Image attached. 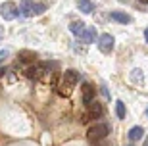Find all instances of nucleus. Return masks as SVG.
I'll return each mask as SVG.
<instances>
[{
  "label": "nucleus",
  "mask_w": 148,
  "mask_h": 146,
  "mask_svg": "<svg viewBox=\"0 0 148 146\" xmlns=\"http://www.w3.org/2000/svg\"><path fill=\"white\" fill-rule=\"evenodd\" d=\"M79 79H81V75H79V71L75 69H66L64 71V75H62V85L58 88H60V94H64V96H67L69 92H71V88L75 87L77 83H79Z\"/></svg>",
  "instance_id": "nucleus-1"
},
{
  "label": "nucleus",
  "mask_w": 148,
  "mask_h": 146,
  "mask_svg": "<svg viewBox=\"0 0 148 146\" xmlns=\"http://www.w3.org/2000/svg\"><path fill=\"white\" fill-rule=\"evenodd\" d=\"M108 135H110V125L108 123H96L87 131V138L90 142H98L102 138H106Z\"/></svg>",
  "instance_id": "nucleus-2"
},
{
  "label": "nucleus",
  "mask_w": 148,
  "mask_h": 146,
  "mask_svg": "<svg viewBox=\"0 0 148 146\" xmlns=\"http://www.w3.org/2000/svg\"><path fill=\"white\" fill-rule=\"evenodd\" d=\"M0 16H2V19H6V21H12V19H16V17L19 16V8H17L16 2L6 0V2L0 4Z\"/></svg>",
  "instance_id": "nucleus-3"
},
{
  "label": "nucleus",
  "mask_w": 148,
  "mask_h": 146,
  "mask_svg": "<svg viewBox=\"0 0 148 146\" xmlns=\"http://www.w3.org/2000/svg\"><path fill=\"white\" fill-rule=\"evenodd\" d=\"M104 115V106L98 102H90L88 104V112L81 117V123H87L88 119H98Z\"/></svg>",
  "instance_id": "nucleus-4"
},
{
  "label": "nucleus",
  "mask_w": 148,
  "mask_h": 146,
  "mask_svg": "<svg viewBox=\"0 0 148 146\" xmlns=\"http://www.w3.org/2000/svg\"><path fill=\"white\" fill-rule=\"evenodd\" d=\"M98 50L102 52V54H110L112 50H114V44H115V40H114V37H112L110 33H104V35H100L98 37Z\"/></svg>",
  "instance_id": "nucleus-5"
},
{
  "label": "nucleus",
  "mask_w": 148,
  "mask_h": 146,
  "mask_svg": "<svg viewBox=\"0 0 148 146\" xmlns=\"http://www.w3.org/2000/svg\"><path fill=\"white\" fill-rule=\"evenodd\" d=\"M50 64H33L31 67H27V71H25V75L29 77V79H42L44 73L48 71Z\"/></svg>",
  "instance_id": "nucleus-6"
},
{
  "label": "nucleus",
  "mask_w": 148,
  "mask_h": 146,
  "mask_svg": "<svg viewBox=\"0 0 148 146\" xmlns=\"http://www.w3.org/2000/svg\"><path fill=\"white\" fill-rule=\"evenodd\" d=\"M33 10H35V0H21V2H19V14H21L23 17L35 16Z\"/></svg>",
  "instance_id": "nucleus-7"
},
{
  "label": "nucleus",
  "mask_w": 148,
  "mask_h": 146,
  "mask_svg": "<svg viewBox=\"0 0 148 146\" xmlns=\"http://www.w3.org/2000/svg\"><path fill=\"white\" fill-rule=\"evenodd\" d=\"M81 94H83V102L90 104V102H92V98H94V94H96V88H94L90 83H85V85L81 87Z\"/></svg>",
  "instance_id": "nucleus-8"
},
{
  "label": "nucleus",
  "mask_w": 148,
  "mask_h": 146,
  "mask_svg": "<svg viewBox=\"0 0 148 146\" xmlns=\"http://www.w3.org/2000/svg\"><path fill=\"white\" fill-rule=\"evenodd\" d=\"M17 58H19L21 64H35V62H37V54H35L33 50H21V52L17 54Z\"/></svg>",
  "instance_id": "nucleus-9"
},
{
  "label": "nucleus",
  "mask_w": 148,
  "mask_h": 146,
  "mask_svg": "<svg viewBox=\"0 0 148 146\" xmlns=\"http://www.w3.org/2000/svg\"><path fill=\"white\" fill-rule=\"evenodd\" d=\"M110 17L114 19V21H117V23H131V16L129 14H125V12H117V10H114V12H110Z\"/></svg>",
  "instance_id": "nucleus-10"
},
{
  "label": "nucleus",
  "mask_w": 148,
  "mask_h": 146,
  "mask_svg": "<svg viewBox=\"0 0 148 146\" xmlns=\"http://www.w3.org/2000/svg\"><path fill=\"white\" fill-rule=\"evenodd\" d=\"M94 38H96V29L94 27H87L79 35V40L81 42H94Z\"/></svg>",
  "instance_id": "nucleus-11"
},
{
  "label": "nucleus",
  "mask_w": 148,
  "mask_h": 146,
  "mask_svg": "<svg viewBox=\"0 0 148 146\" xmlns=\"http://www.w3.org/2000/svg\"><path fill=\"white\" fill-rule=\"evenodd\" d=\"M85 29H87V25H85L83 21H71V23H69V31H71L73 35H77V37H79Z\"/></svg>",
  "instance_id": "nucleus-12"
},
{
  "label": "nucleus",
  "mask_w": 148,
  "mask_h": 146,
  "mask_svg": "<svg viewBox=\"0 0 148 146\" xmlns=\"http://www.w3.org/2000/svg\"><path fill=\"white\" fill-rule=\"evenodd\" d=\"M79 10L83 12V14H92L94 12V4L90 2V0H79Z\"/></svg>",
  "instance_id": "nucleus-13"
},
{
  "label": "nucleus",
  "mask_w": 148,
  "mask_h": 146,
  "mask_svg": "<svg viewBox=\"0 0 148 146\" xmlns=\"http://www.w3.org/2000/svg\"><path fill=\"white\" fill-rule=\"evenodd\" d=\"M143 135H144V129H143V127H138V125H137V127H133V129L129 131V138H131L133 142H135V141H140V138H143Z\"/></svg>",
  "instance_id": "nucleus-14"
},
{
  "label": "nucleus",
  "mask_w": 148,
  "mask_h": 146,
  "mask_svg": "<svg viewBox=\"0 0 148 146\" xmlns=\"http://www.w3.org/2000/svg\"><path fill=\"white\" fill-rule=\"evenodd\" d=\"M115 115H117L119 119H125V104L121 102V100L115 102Z\"/></svg>",
  "instance_id": "nucleus-15"
},
{
  "label": "nucleus",
  "mask_w": 148,
  "mask_h": 146,
  "mask_svg": "<svg viewBox=\"0 0 148 146\" xmlns=\"http://www.w3.org/2000/svg\"><path fill=\"white\" fill-rule=\"evenodd\" d=\"M44 12H46V4H42V2H35V10H33L35 16H40V14H44Z\"/></svg>",
  "instance_id": "nucleus-16"
},
{
  "label": "nucleus",
  "mask_w": 148,
  "mask_h": 146,
  "mask_svg": "<svg viewBox=\"0 0 148 146\" xmlns=\"http://www.w3.org/2000/svg\"><path fill=\"white\" fill-rule=\"evenodd\" d=\"M131 79H133L135 83H143V81H144V75H143V71H140V69H135V71L131 73Z\"/></svg>",
  "instance_id": "nucleus-17"
},
{
  "label": "nucleus",
  "mask_w": 148,
  "mask_h": 146,
  "mask_svg": "<svg viewBox=\"0 0 148 146\" xmlns=\"http://www.w3.org/2000/svg\"><path fill=\"white\" fill-rule=\"evenodd\" d=\"M8 56H10V50H0V64H4Z\"/></svg>",
  "instance_id": "nucleus-18"
},
{
  "label": "nucleus",
  "mask_w": 148,
  "mask_h": 146,
  "mask_svg": "<svg viewBox=\"0 0 148 146\" xmlns=\"http://www.w3.org/2000/svg\"><path fill=\"white\" fill-rule=\"evenodd\" d=\"M4 37V27H2V25H0V38Z\"/></svg>",
  "instance_id": "nucleus-19"
},
{
  "label": "nucleus",
  "mask_w": 148,
  "mask_h": 146,
  "mask_svg": "<svg viewBox=\"0 0 148 146\" xmlns=\"http://www.w3.org/2000/svg\"><path fill=\"white\" fill-rule=\"evenodd\" d=\"M4 73H6V67H0V77L4 75Z\"/></svg>",
  "instance_id": "nucleus-20"
},
{
  "label": "nucleus",
  "mask_w": 148,
  "mask_h": 146,
  "mask_svg": "<svg viewBox=\"0 0 148 146\" xmlns=\"http://www.w3.org/2000/svg\"><path fill=\"white\" fill-rule=\"evenodd\" d=\"M144 38H146V42H148V27H146V31H144Z\"/></svg>",
  "instance_id": "nucleus-21"
},
{
  "label": "nucleus",
  "mask_w": 148,
  "mask_h": 146,
  "mask_svg": "<svg viewBox=\"0 0 148 146\" xmlns=\"http://www.w3.org/2000/svg\"><path fill=\"white\" fill-rule=\"evenodd\" d=\"M143 146H148V135H146V138H144V142H143Z\"/></svg>",
  "instance_id": "nucleus-22"
},
{
  "label": "nucleus",
  "mask_w": 148,
  "mask_h": 146,
  "mask_svg": "<svg viewBox=\"0 0 148 146\" xmlns=\"http://www.w3.org/2000/svg\"><path fill=\"white\" fill-rule=\"evenodd\" d=\"M140 2H144V4H148V0H140Z\"/></svg>",
  "instance_id": "nucleus-23"
},
{
  "label": "nucleus",
  "mask_w": 148,
  "mask_h": 146,
  "mask_svg": "<svg viewBox=\"0 0 148 146\" xmlns=\"http://www.w3.org/2000/svg\"><path fill=\"white\" fill-rule=\"evenodd\" d=\"M146 115H148V110H146Z\"/></svg>",
  "instance_id": "nucleus-24"
},
{
  "label": "nucleus",
  "mask_w": 148,
  "mask_h": 146,
  "mask_svg": "<svg viewBox=\"0 0 148 146\" xmlns=\"http://www.w3.org/2000/svg\"><path fill=\"white\" fill-rule=\"evenodd\" d=\"M129 146H131V144H129Z\"/></svg>",
  "instance_id": "nucleus-25"
}]
</instances>
